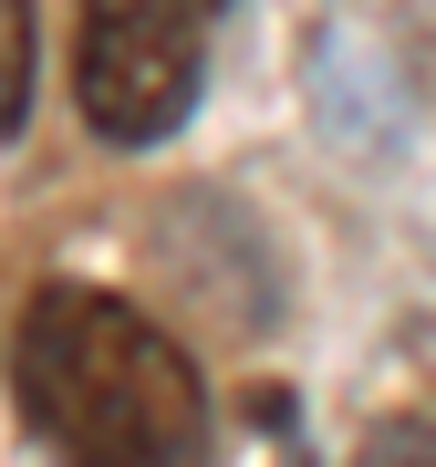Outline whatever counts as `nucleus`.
<instances>
[{"label": "nucleus", "instance_id": "f257e3e1", "mask_svg": "<svg viewBox=\"0 0 436 467\" xmlns=\"http://www.w3.org/2000/svg\"><path fill=\"white\" fill-rule=\"evenodd\" d=\"M21 416L63 467H208V384L135 301L52 281L11 343Z\"/></svg>", "mask_w": 436, "mask_h": 467}, {"label": "nucleus", "instance_id": "20e7f679", "mask_svg": "<svg viewBox=\"0 0 436 467\" xmlns=\"http://www.w3.org/2000/svg\"><path fill=\"white\" fill-rule=\"evenodd\" d=\"M353 467H436V426H426V416H395V426H374Z\"/></svg>", "mask_w": 436, "mask_h": 467}, {"label": "nucleus", "instance_id": "7ed1b4c3", "mask_svg": "<svg viewBox=\"0 0 436 467\" xmlns=\"http://www.w3.org/2000/svg\"><path fill=\"white\" fill-rule=\"evenodd\" d=\"M32 73H42V21L32 0H0V146L32 125Z\"/></svg>", "mask_w": 436, "mask_h": 467}, {"label": "nucleus", "instance_id": "f03ea898", "mask_svg": "<svg viewBox=\"0 0 436 467\" xmlns=\"http://www.w3.org/2000/svg\"><path fill=\"white\" fill-rule=\"evenodd\" d=\"M218 0H84V125L104 146H156L187 125Z\"/></svg>", "mask_w": 436, "mask_h": 467}]
</instances>
